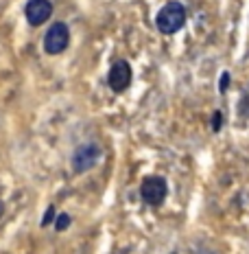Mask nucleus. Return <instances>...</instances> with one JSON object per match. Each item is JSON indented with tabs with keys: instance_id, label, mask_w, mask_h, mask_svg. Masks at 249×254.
Here are the masks:
<instances>
[{
	"instance_id": "nucleus-1",
	"label": "nucleus",
	"mask_w": 249,
	"mask_h": 254,
	"mask_svg": "<svg viewBox=\"0 0 249 254\" xmlns=\"http://www.w3.org/2000/svg\"><path fill=\"white\" fill-rule=\"evenodd\" d=\"M186 24V9L182 2H166L155 15V26L162 35H173L177 33L182 26Z\"/></svg>"
},
{
	"instance_id": "nucleus-2",
	"label": "nucleus",
	"mask_w": 249,
	"mask_h": 254,
	"mask_svg": "<svg viewBox=\"0 0 249 254\" xmlns=\"http://www.w3.org/2000/svg\"><path fill=\"white\" fill-rule=\"evenodd\" d=\"M168 187H166V180L160 176H149L145 178V182L140 184V197L147 206H162V202L166 199Z\"/></svg>"
},
{
	"instance_id": "nucleus-3",
	"label": "nucleus",
	"mask_w": 249,
	"mask_h": 254,
	"mask_svg": "<svg viewBox=\"0 0 249 254\" xmlns=\"http://www.w3.org/2000/svg\"><path fill=\"white\" fill-rule=\"evenodd\" d=\"M70 44V29L66 22H55L44 35V51L49 55H59Z\"/></svg>"
},
{
	"instance_id": "nucleus-4",
	"label": "nucleus",
	"mask_w": 249,
	"mask_h": 254,
	"mask_svg": "<svg viewBox=\"0 0 249 254\" xmlns=\"http://www.w3.org/2000/svg\"><path fill=\"white\" fill-rule=\"evenodd\" d=\"M100 158V147L97 142H86L72 153V171L75 173H86L90 171Z\"/></svg>"
},
{
	"instance_id": "nucleus-5",
	"label": "nucleus",
	"mask_w": 249,
	"mask_h": 254,
	"mask_svg": "<svg viewBox=\"0 0 249 254\" xmlns=\"http://www.w3.org/2000/svg\"><path fill=\"white\" fill-rule=\"evenodd\" d=\"M131 79H134L131 66L125 60H116L107 72V86L112 92H125L131 86Z\"/></svg>"
},
{
	"instance_id": "nucleus-6",
	"label": "nucleus",
	"mask_w": 249,
	"mask_h": 254,
	"mask_svg": "<svg viewBox=\"0 0 249 254\" xmlns=\"http://www.w3.org/2000/svg\"><path fill=\"white\" fill-rule=\"evenodd\" d=\"M24 15L31 26H40L52 15V4L50 0H29L24 7Z\"/></svg>"
},
{
	"instance_id": "nucleus-7",
	"label": "nucleus",
	"mask_w": 249,
	"mask_h": 254,
	"mask_svg": "<svg viewBox=\"0 0 249 254\" xmlns=\"http://www.w3.org/2000/svg\"><path fill=\"white\" fill-rule=\"evenodd\" d=\"M70 224H72V219H70V215L68 213H59V215H55V228L63 232V230H68L70 228Z\"/></svg>"
},
{
	"instance_id": "nucleus-8",
	"label": "nucleus",
	"mask_w": 249,
	"mask_h": 254,
	"mask_svg": "<svg viewBox=\"0 0 249 254\" xmlns=\"http://www.w3.org/2000/svg\"><path fill=\"white\" fill-rule=\"evenodd\" d=\"M52 219H55V206H49V210H46V215L42 217V228H46V226H49Z\"/></svg>"
},
{
	"instance_id": "nucleus-9",
	"label": "nucleus",
	"mask_w": 249,
	"mask_h": 254,
	"mask_svg": "<svg viewBox=\"0 0 249 254\" xmlns=\"http://www.w3.org/2000/svg\"><path fill=\"white\" fill-rule=\"evenodd\" d=\"M221 123H223V114H221L219 110H216V112L212 114V129L219 131V129H221Z\"/></svg>"
},
{
	"instance_id": "nucleus-10",
	"label": "nucleus",
	"mask_w": 249,
	"mask_h": 254,
	"mask_svg": "<svg viewBox=\"0 0 249 254\" xmlns=\"http://www.w3.org/2000/svg\"><path fill=\"white\" fill-rule=\"evenodd\" d=\"M227 86H230V72H223V77H221V92H225Z\"/></svg>"
},
{
	"instance_id": "nucleus-11",
	"label": "nucleus",
	"mask_w": 249,
	"mask_h": 254,
	"mask_svg": "<svg viewBox=\"0 0 249 254\" xmlns=\"http://www.w3.org/2000/svg\"><path fill=\"white\" fill-rule=\"evenodd\" d=\"M2 215H4V204L0 202V219H2Z\"/></svg>"
},
{
	"instance_id": "nucleus-12",
	"label": "nucleus",
	"mask_w": 249,
	"mask_h": 254,
	"mask_svg": "<svg viewBox=\"0 0 249 254\" xmlns=\"http://www.w3.org/2000/svg\"><path fill=\"white\" fill-rule=\"evenodd\" d=\"M173 254H177V252H173Z\"/></svg>"
}]
</instances>
